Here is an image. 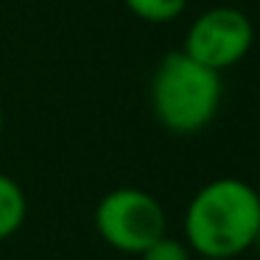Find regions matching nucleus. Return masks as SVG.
<instances>
[{
	"label": "nucleus",
	"mask_w": 260,
	"mask_h": 260,
	"mask_svg": "<svg viewBox=\"0 0 260 260\" xmlns=\"http://www.w3.org/2000/svg\"><path fill=\"white\" fill-rule=\"evenodd\" d=\"M182 226L185 243L202 260L241 257L260 226V190L238 176H218L193 193Z\"/></svg>",
	"instance_id": "1"
},
{
	"label": "nucleus",
	"mask_w": 260,
	"mask_h": 260,
	"mask_svg": "<svg viewBox=\"0 0 260 260\" xmlns=\"http://www.w3.org/2000/svg\"><path fill=\"white\" fill-rule=\"evenodd\" d=\"M221 73L185 51L165 53L151 76V112L171 135L187 137L207 129L221 109Z\"/></svg>",
	"instance_id": "2"
},
{
	"label": "nucleus",
	"mask_w": 260,
	"mask_h": 260,
	"mask_svg": "<svg viewBox=\"0 0 260 260\" xmlns=\"http://www.w3.org/2000/svg\"><path fill=\"white\" fill-rule=\"evenodd\" d=\"M92 224L115 252L140 254L168 232V215L154 193L143 187H115L95 204Z\"/></svg>",
	"instance_id": "3"
},
{
	"label": "nucleus",
	"mask_w": 260,
	"mask_h": 260,
	"mask_svg": "<svg viewBox=\"0 0 260 260\" xmlns=\"http://www.w3.org/2000/svg\"><path fill=\"white\" fill-rule=\"evenodd\" d=\"M254 45V25L246 12L235 6H213L190 23L182 51L207 68L224 70L246 59Z\"/></svg>",
	"instance_id": "4"
},
{
	"label": "nucleus",
	"mask_w": 260,
	"mask_h": 260,
	"mask_svg": "<svg viewBox=\"0 0 260 260\" xmlns=\"http://www.w3.org/2000/svg\"><path fill=\"white\" fill-rule=\"evenodd\" d=\"M25 218H28V196L17 179L0 171V241L17 235Z\"/></svg>",
	"instance_id": "5"
},
{
	"label": "nucleus",
	"mask_w": 260,
	"mask_h": 260,
	"mask_svg": "<svg viewBox=\"0 0 260 260\" xmlns=\"http://www.w3.org/2000/svg\"><path fill=\"white\" fill-rule=\"evenodd\" d=\"M123 3L137 20L151 25L174 23L187 6V0H123Z\"/></svg>",
	"instance_id": "6"
},
{
	"label": "nucleus",
	"mask_w": 260,
	"mask_h": 260,
	"mask_svg": "<svg viewBox=\"0 0 260 260\" xmlns=\"http://www.w3.org/2000/svg\"><path fill=\"white\" fill-rule=\"evenodd\" d=\"M140 260H193V252L182 238H171L168 232H165V235L157 238L151 246L143 249Z\"/></svg>",
	"instance_id": "7"
},
{
	"label": "nucleus",
	"mask_w": 260,
	"mask_h": 260,
	"mask_svg": "<svg viewBox=\"0 0 260 260\" xmlns=\"http://www.w3.org/2000/svg\"><path fill=\"white\" fill-rule=\"evenodd\" d=\"M252 249L257 252V257H260V226H257V232H254V241H252Z\"/></svg>",
	"instance_id": "8"
},
{
	"label": "nucleus",
	"mask_w": 260,
	"mask_h": 260,
	"mask_svg": "<svg viewBox=\"0 0 260 260\" xmlns=\"http://www.w3.org/2000/svg\"><path fill=\"white\" fill-rule=\"evenodd\" d=\"M3 129H6V115H3V109H0V135H3Z\"/></svg>",
	"instance_id": "9"
}]
</instances>
